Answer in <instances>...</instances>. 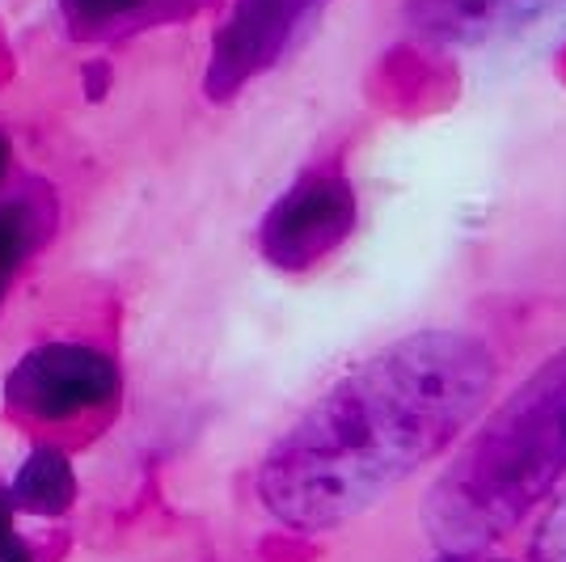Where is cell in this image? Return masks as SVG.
Segmentation results:
<instances>
[{"label": "cell", "mask_w": 566, "mask_h": 562, "mask_svg": "<svg viewBox=\"0 0 566 562\" xmlns=\"http://www.w3.org/2000/svg\"><path fill=\"white\" fill-rule=\"evenodd\" d=\"M495 360L465 330H419L331 385L266 452L259 495L292 529L368 512L478 419Z\"/></svg>", "instance_id": "1"}, {"label": "cell", "mask_w": 566, "mask_h": 562, "mask_svg": "<svg viewBox=\"0 0 566 562\" xmlns=\"http://www.w3.org/2000/svg\"><path fill=\"white\" fill-rule=\"evenodd\" d=\"M566 478V347L499 402L427 499L431 538L449 554L499 541Z\"/></svg>", "instance_id": "2"}, {"label": "cell", "mask_w": 566, "mask_h": 562, "mask_svg": "<svg viewBox=\"0 0 566 562\" xmlns=\"http://www.w3.org/2000/svg\"><path fill=\"white\" fill-rule=\"evenodd\" d=\"M118 398V368L111 355L81 343H43L18 360L4 381V402L13 415L39 423L81 419Z\"/></svg>", "instance_id": "3"}, {"label": "cell", "mask_w": 566, "mask_h": 562, "mask_svg": "<svg viewBox=\"0 0 566 562\" xmlns=\"http://www.w3.org/2000/svg\"><path fill=\"white\" fill-rule=\"evenodd\" d=\"M322 4L326 0H233L229 18L212 39L203 94L212 102H229L254 76L275 69Z\"/></svg>", "instance_id": "4"}, {"label": "cell", "mask_w": 566, "mask_h": 562, "mask_svg": "<svg viewBox=\"0 0 566 562\" xmlns=\"http://www.w3.org/2000/svg\"><path fill=\"white\" fill-rule=\"evenodd\" d=\"M355 229V190L338 174H305L262 216V258L280 271H305L334 254Z\"/></svg>", "instance_id": "5"}, {"label": "cell", "mask_w": 566, "mask_h": 562, "mask_svg": "<svg viewBox=\"0 0 566 562\" xmlns=\"http://www.w3.org/2000/svg\"><path fill=\"white\" fill-rule=\"evenodd\" d=\"M406 22L427 39L478 48L566 22V0H406Z\"/></svg>", "instance_id": "6"}, {"label": "cell", "mask_w": 566, "mask_h": 562, "mask_svg": "<svg viewBox=\"0 0 566 562\" xmlns=\"http://www.w3.org/2000/svg\"><path fill=\"white\" fill-rule=\"evenodd\" d=\"M51 225H55V199L48 187H25L22 195L0 204V305L22 262L51 237Z\"/></svg>", "instance_id": "7"}, {"label": "cell", "mask_w": 566, "mask_h": 562, "mask_svg": "<svg viewBox=\"0 0 566 562\" xmlns=\"http://www.w3.org/2000/svg\"><path fill=\"white\" fill-rule=\"evenodd\" d=\"M72 495H76V478H72L69 457L60 448H34L9 487V503L30 516H64Z\"/></svg>", "instance_id": "8"}, {"label": "cell", "mask_w": 566, "mask_h": 562, "mask_svg": "<svg viewBox=\"0 0 566 562\" xmlns=\"http://www.w3.org/2000/svg\"><path fill=\"white\" fill-rule=\"evenodd\" d=\"M157 0H60L72 39H111L136 25Z\"/></svg>", "instance_id": "9"}, {"label": "cell", "mask_w": 566, "mask_h": 562, "mask_svg": "<svg viewBox=\"0 0 566 562\" xmlns=\"http://www.w3.org/2000/svg\"><path fill=\"white\" fill-rule=\"evenodd\" d=\"M533 554L542 562H566V491L554 499L549 516L537 529V541H533Z\"/></svg>", "instance_id": "10"}, {"label": "cell", "mask_w": 566, "mask_h": 562, "mask_svg": "<svg viewBox=\"0 0 566 562\" xmlns=\"http://www.w3.org/2000/svg\"><path fill=\"white\" fill-rule=\"evenodd\" d=\"M0 562H30V550H25V541L13 529V503H9V495H0Z\"/></svg>", "instance_id": "11"}, {"label": "cell", "mask_w": 566, "mask_h": 562, "mask_svg": "<svg viewBox=\"0 0 566 562\" xmlns=\"http://www.w3.org/2000/svg\"><path fill=\"white\" fill-rule=\"evenodd\" d=\"M9 153H13V148H9V136L0 132V183H4V174H9Z\"/></svg>", "instance_id": "12"}]
</instances>
